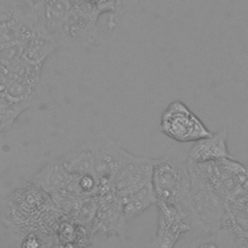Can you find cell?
<instances>
[{
    "label": "cell",
    "instance_id": "obj_2",
    "mask_svg": "<svg viewBox=\"0 0 248 248\" xmlns=\"http://www.w3.org/2000/svg\"><path fill=\"white\" fill-rule=\"evenodd\" d=\"M161 132L178 142H195L212 134L202 119L182 101L174 100L164 109Z\"/></svg>",
    "mask_w": 248,
    "mask_h": 248
},
{
    "label": "cell",
    "instance_id": "obj_9",
    "mask_svg": "<svg viewBox=\"0 0 248 248\" xmlns=\"http://www.w3.org/2000/svg\"><path fill=\"white\" fill-rule=\"evenodd\" d=\"M71 175L57 159L43 167L31 178V183L44 192L53 195L63 191Z\"/></svg>",
    "mask_w": 248,
    "mask_h": 248
},
{
    "label": "cell",
    "instance_id": "obj_7",
    "mask_svg": "<svg viewBox=\"0 0 248 248\" xmlns=\"http://www.w3.org/2000/svg\"><path fill=\"white\" fill-rule=\"evenodd\" d=\"M98 16L79 1L72 5L63 26L59 43L67 45H90L97 37Z\"/></svg>",
    "mask_w": 248,
    "mask_h": 248
},
{
    "label": "cell",
    "instance_id": "obj_13",
    "mask_svg": "<svg viewBox=\"0 0 248 248\" xmlns=\"http://www.w3.org/2000/svg\"><path fill=\"white\" fill-rule=\"evenodd\" d=\"M32 105L27 102L13 101L0 95V133L13 125L17 115Z\"/></svg>",
    "mask_w": 248,
    "mask_h": 248
},
{
    "label": "cell",
    "instance_id": "obj_12",
    "mask_svg": "<svg viewBox=\"0 0 248 248\" xmlns=\"http://www.w3.org/2000/svg\"><path fill=\"white\" fill-rule=\"evenodd\" d=\"M71 176L94 173L93 148L91 140L74 147L58 158ZM95 174V173H94Z\"/></svg>",
    "mask_w": 248,
    "mask_h": 248
},
{
    "label": "cell",
    "instance_id": "obj_10",
    "mask_svg": "<svg viewBox=\"0 0 248 248\" xmlns=\"http://www.w3.org/2000/svg\"><path fill=\"white\" fill-rule=\"evenodd\" d=\"M118 198L127 223L133 221L156 203L152 183L128 192Z\"/></svg>",
    "mask_w": 248,
    "mask_h": 248
},
{
    "label": "cell",
    "instance_id": "obj_6",
    "mask_svg": "<svg viewBox=\"0 0 248 248\" xmlns=\"http://www.w3.org/2000/svg\"><path fill=\"white\" fill-rule=\"evenodd\" d=\"M90 140L93 148L94 173L100 182V188L111 186L112 178L127 150L106 135L99 134Z\"/></svg>",
    "mask_w": 248,
    "mask_h": 248
},
{
    "label": "cell",
    "instance_id": "obj_4",
    "mask_svg": "<svg viewBox=\"0 0 248 248\" xmlns=\"http://www.w3.org/2000/svg\"><path fill=\"white\" fill-rule=\"evenodd\" d=\"M97 201V211L91 224L92 233H97L106 238L124 235L128 223L120 200L112 187L100 188Z\"/></svg>",
    "mask_w": 248,
    "mask_h": 248
},
{
    "label": "cell",
    "instance_id": "obj_14",
    "mask_svg": "<svg viewBox=\"0 0 248 248\" xmlns=\"http://www.w3.org/2000/svg\"><path fill=\"white\" fill-rule=\"evenodd\" d=\"M17 7H19V3L16 0H0V22L15 16L18 10Z\"/></svg>",
    "mask_w": 248,
    "mask_h": 248
},
{
    "label": "cell",
    "instance_id": "obj_5",
    "mask_svg": "<svg viewBox=\"0 0 248 248\" xmlns=\"http://www.w3.org/2000/svg\"><path fill=\"white\" fill-rule=\"evenodd\" d=\"M155 159L135 155L127 151L111 181L114 193L120 197L144 185L151 184Z\"/></svg>",
    "mask_w": 248,
    "mask_h": 248
},
{
    "label": "cell",
    "instance_id": "obj_11",
    "mask_svg": "<svg viewBox=\"0 0 248 248\" xmlns=\"http://www.w3.org/2000/svg\"><path fill=\"white\" fill-rule=\"evenodd\" d=\"M72 5V0L42 1V16L45 28L56 43H59L63 26Z\"/></svg>",
    "mask_w": 248,
    "mask_h": 248
},
{
    "label": "cell",
    "instance_id": "obj_3",
    "mask_svg": "<svg viewBox=\"0 0 248 248\" xmlns=\"http://www.w3.org/2000/svg\"><path fill=\"white\" fill-rule=\"evenodd\" d=\"M158 210L157 228L151 247L172 248L181 237L189 236L195 229L196 220L192 212L177 205L156 202Z\"/></svg>",
    "mask_w": 248,
    "mask_h": 248
},
{
    "label": "cell",
    "instance_id": "obj_1",
    "mask_svg": "<svg viewBox=\"0 0 248 248\" xmlns=\"http://www.w3.org/2000/svg\"><path fill=\"white\" fill-rule=\"evenodd\" d=\"M152 185L156 202L177 205L192 212L195 216L187 162L183 163L177 157L170 155L156 158L153 166Z\"/></svg>",
    "mask_w": 248,
    "mask_h": 248
},
{
    "label": "cell",
    "instance_id": "obj_8",
    "mask_svg": "<svg viewBox=\"0 0 248 248\" xmlns=\"http://www.w3.org/2000/svg\"><path fill=\"white\" fill-rule=\"evenodd\" d=\"M228 129L223 128L210 136L195 141L187 161L195 164L232 158L228 148Z\"/></svg>",
    "mask_w": 248,
    "mask_h": 248
}]
</instances>
